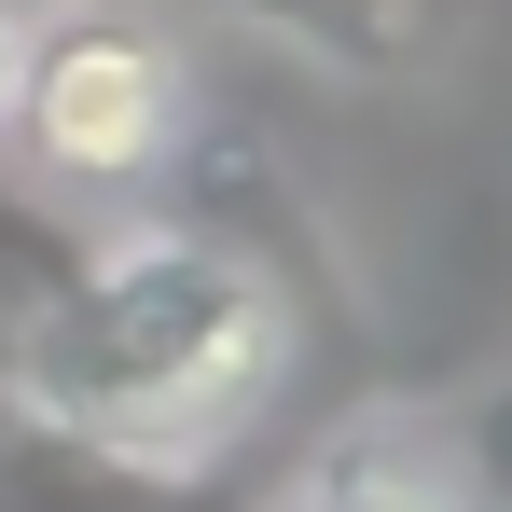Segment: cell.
Returning a JSON list of instances; mask_svg holds the SVG:
<instances>
[{
	"mask_svg": "<svg viewBox=\"0 0 512 512\" xmlns=\"http://www.w3.org/2000/svg\"><path fill=\"white\" fill-rule=\"evenodd\" d=\"M305 305L291 277L222 222H125L70 236L56 277L0 319V402L14 429L70 443L139 485H208L291 388Z\"/></svg>",
	"mask_w": 512,
	"mask_h": 512,
	"instance_id": "cell-1",
	"label": "cell"
},
{
	"mask_svg": "<svg viewBox=\"0 0 512 512\" xmlns=\"http://www.w3.org/2000/svg\"><path fill=\"white\" fill-rule=\"evenodd\" d=\"M222 28H263L319 70H429V42L457 28V0H194Z\"/></svg>",
	"mask_w": 512,
	"mask_h": 512,
	"instance_id": "cell-3",
	"label": "cell"
},
{
	"mask_svg": "<svg viewBox=\"0 0 512 512\" xmlns=\"http://www.w3.org/2000/svg\"><path fill=\"white\" fill-rule=\"evenodd\" d=\"M194 111H208L194 42L153 0H42L14 28V111H0V139L56 194H139L194 139Z\"/></svg>",
	"mask_w": 512,
	"mask_h": 512,
	"instance_id": "cell-2",
	"label": "cell"
},
{
	"mask_svg": "<svg viewBox=\"0 0 512 512\" xmlns=\"http://www.w3.org/2000/svg\"><path fill=\"white\" fill-rule=\"evenodd\" d=\"M443 471L471 512H512V374H485L457 416H443Z\"/></svg>",
	"mask_w": 512,
	"mask_h": 512,
	"instance_id": "cell-4",
	"label": "cell"
},
{
	"mask_svg": "<svg viewBox=\"0 0 512 512\" xmlns=\"http://www.w3.org/2000/svg\"><path fill=\"white\" fill-rule=\"evenodd\" d=\"M14 28H28V0H0V111H14Z\"/></svg>",
	"mask_w": 512,
	"mask_h": 512,
	"instance_id": "cell-5",
	"label": "cell"
}]
</instances>
